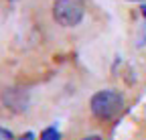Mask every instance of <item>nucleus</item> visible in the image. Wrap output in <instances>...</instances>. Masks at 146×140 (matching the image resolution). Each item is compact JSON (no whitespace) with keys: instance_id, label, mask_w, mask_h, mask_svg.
Masks as SVG:
<instances>
[{"instance_id":"3","label":"nucleus","mask_w":146,"mask_h":140,"mask_svg":"<svg viewBox=\"0 0 146 140\" xmlns=\"http://www.w3.org/2000/svg\"><path fill=\"white\" fill-rule=\"evenodd\" d=\"M41 140H61V134L57 128H45L41 132Z\"/></svg>"},{"instance_id":"2","label":"nucleus","mask_w":146,"mask_h":140,"mask_svg":"<svg viewBox=\"0 0 146 140\" xmlns=\"http://www.w3.org/2000/svg\"><path fill=\"white\" fill-rule=\"evenodd\" d=\"M83 14H85L83 0H55V4H53V19L61 27L79 25Z\"/></svg>"},{"instance_id":"7","label":"nucleus","mask_w":146,"mask_h":140,"mask_svg":"<svg viewBox=\"0 0 146 140\" xmlns=\"http://www.w3.org/2000/svg\"><path fill=\"white\" fill-rule=\"evenodd\" d=\"M142 14H144V16H146V4H144V6H142Z\"/></svg>"},{"instance_id":"4","label":"nucleus","mask_w":146,"mask_h":140,"mask_svg":"<svg viewBox=\"0 0 146 140\" xmlns=\"http://www.w3.org/2000/svg\"><path fill=\"white\" fill-rule=\"evenodd\" d=\"M0 140H12V132L2 128V130H0Z\"/></svg>"},{"instance_id":"8","label":"nucleus","mask_w":146,"mask_h":140,"mask_svg":"<svg viewBox=\"0 0 146 140\" xmlns=\"http://www.w3.org/2000/svg\"><path fill=\"white\" fill-rule=\"evenodd\" d=\"M130 2H146V0H130Z\"/></svg>"},{"instance_id":"5","label":"nucleus","mask_w":146,"mask_h":140,"mask_svg":"<svg viewBox=\"0 0 146 140\" xmlns=\"http://www.w3.org/2000/svg\"><path fill=\"white\" fill-rule=\"evenodd\" d=\"M18 140H35V134H33V132H27V134H23Z\"/></svg>"},{"instance_id":"1","label":"nucleus","mask_w":146,"mask_h":140,"mask_svg":"<svg viewBox=\"0 0 146 140\" xmlns=\"http://www.w3.org/2000/svg\"><path fill=\"white\" fill-rule=\"evenodd\" d=\"M89 108L91 114L100 120H114L124 108V98L116 90H102L91 96Z\"/></svg>"},{"instance_id":"6","label":"nucleus","mask_w":146,"mask_h":140,"mask_svg":"<svg viewBox=\"0 0 146 140\" xmlns=\"http://www.w3.org/2000/svg\"><path fill=\"white\" fill-rule=\"evenodd\" d=\"M83 140H102V136H87V138H83Z\"/></svg>"}]
</instances>
